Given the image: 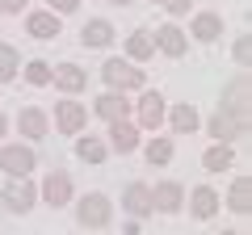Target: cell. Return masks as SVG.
<instances>
[{
	"label": "cell",
	"mask_w": 252,
	"mask_h": 235,
	"mask_svg": "<svg viewBox=\"0 0 252 235\" xmlns=\"http://www.w3.org/2000/svg\"><path fill=\"white\" fill-rule=\"evenodd\" d=\"M101 80L114 92H143L147 88V72L139 63H130V59H122V55H114V59L101 63Z\"/></svg>",
	"instance_id": "obj_1"
},
{
	"label": "cell",
	"mask_w": 252,
	"mask_h": 235,
	"mask_svg": "<svg viewBox=\"0 0 252 235\" xmlns=\"http://www.w3.org/2000/svg\"><path fill=\"white\" fill-rule=\"evenodd\" d=\"M72 202H76V223L89 227V231H101V227H109V218H114V202L101 189H89L84 198H72Z\"/></svg>",
	"instance_id": "obj_2"
},
{
	"label": "cell",
	"mask_w": 252,
	"mask_h": 235,
	"mask_svg": "<svg viewBox=\"0 0 252 235\" xmlns=\"http://www.w3.org/2000/svg\"><path fill=\"white\" fill-rule=\"evenodd\" d=\"M76 198V181H72V172H63V168H51L42 176V185H38V202H46L51 210H63V206H72Z\"/></svg>",
	"instance_id": "obj_3"
},
{
	"label": "cell",
	"mask_w": 252,
	"mask_h": 235,
	"mask_svg": "<svg viewBox=\"0 0 252 235\" xmlns=\"http://www.w3.org/2000/svg\"><path fill=\"white\" fill-rule=\"evenodd\" d=\"M0 206L9 210V214H30L38 206V185L30 176H9L4 189H0Z\"/></svg>",
	"instance_id": "obj_4"
},
{
	"label": "cell",
	"mask_w": 252,
	"mask_h": 235,
	"mask_svg": "<svg viewBox=\"0 0 252 235\" xmlns=\"http://www.w3.org/2000/svg\"><path fill=\"white\" fill-rule=\"evenodd\" d=\"M206 135L215 139V143H235V139L248 135V118H240V114H231V109L219 105L215 114L206 118Z\"/></svg>",
	"instance_id": "obj_5"
},
{
	"label": "cell",
	"mask_w": 252,
	"mask_h": 235,
	"mask_svg": "<svg viewBox=\"0 0 252 235\" xmlns=\"http://www.w3.org/2000/svg\"><path fill=\"white\" fill-rule=\"evenodd\" d=\"M34 168H38L34 143H4L0 147V172L4 176H30Z\"/></svg>",
	"instance_id": "obj_6"
},
{
	"label": "cell",
	"mask_w": 252,
	"mask_h": 235,
	"mask_svg": "<svg viewBox=\"0 0 252 235\" xmlns=\"http://www.w3.org/2000/svg\"><path fill=\"white\" fill-rule=\"evenodd\" d=\"M51 122L59 126V135H84V126H89V105L84 101H59L51 114Z\"/></svg>",
	"instance_id": "obj_7"
},
{
	"label": "cell",
	"mask_w": 252,
	"mask_h": 235,
	"mask_svg": "<svg viewBox=\"0 0 252 235\" xmlns=\"http://www.w3.org/2000/svg\"><path fill=\"white\" fill-rule=\"evenodd\" d=\"M17 135H21V143H42V139L51 135V118H46V109L21 105V114H17Z\"/></svg>",
	"instance_id": "obj_8"
},
{
	"label": "cell",
	"mask_w": 252,
	"mask_h": 235,
	"mask_svg": "<svg viewBox=\"0 0 252 235\" xmlns=\"http://www.w3.org/2000/svg\"><path fill=\"white\" fill-rule=\"evenodd\" d=\"M185 206H189V214L198 218V223H210V218L223 210V193L210 189V185H198L193 193H185Z\"/></svg>",
	"instance_id": "obj_9"
},
{
	"label": "cell",
	"mask_w": 252,
	"mask_h": 235,
	"mask_svg": "<svg viewBox=\"0 0 252 235\" xmlns=\"http://www.w3.org/2000/svg\"><path fill=\"white\" fill-rule=\"evenodd\" d=\"M164 114H168V101H164V92L156 88H143V97H139V130H160L164 126Z\"/></svg>",
	"instance_id": "obj_10"
},
{
	"label": "cell",
	"mask_w": 252,
	"mask_h": 235,
	"mask_svg": "<svg viewBox=\"0 0 252 235\" xmlns=\"http://www.w3.org/2000/svg\"><path fill=\"white\" fill-rule=\"evenodd\" d=\"M152 42L160 55H168V59H181V55L189 51V34L177 26V21H164L160 29H152Z\"/></svg>",
	"instance_id": "obj_11"
},
{
	"label": "cell",
	"mask_w": 252,
	"mask_h": 235,
	"mask_svg": "<svg viewBox=\"0 0 252 235\" xmlns=\"http://www.w3.org/2000/svg\"><path fill=\"white\" fill-rule=\"evenodd\" d=\"M152 210L156 214H181V210H185V185L181 181L152 185Z\"/></svg>",
	"instance_id": "obj_12"
},
{
	"label": "cell",
	"mask_w": 252,
	"mask_h": 235,
	"mask_svg": "<svg viewBox=\"0 0 252 235\" xmlns=\"http://www.w3.org/2000/svg\"><path fill=\"white\" fill-rule=\"evenodd\" d=\"M139 143H143V135H139V126L130 122V118H122V122H109V135H105V147L118 155H130L139 151Z\"/></svg>",
	"instance_id": "obj_13"
},
{
	"label": "cell",
	"mask_w": 252,
	"mask_h": 235,
	"mask_svg": "<svg viewBox=\"0 0 252 235\" xmlns=\"http://www.w3.org/2000/svg\"><path fill=\"white\" fill-rule=\"evenodd\" d=\"M122 206H126V214L139 218V223H143V218H152V214H156V210H152V185L130 181V185L122 189Z\"/></svg>",
	"instance_id": "obj_14"
},
{
	"label": "cell",
	"mask_w": 252,
	"mask_h": 235,
	"mask_svg": "<svg viewBox=\"0 0 252 235\" xmlns=\"http://www.w3.org/2000/svg\"><path fill=\"white\" fill-rule=\"evenodd\" d=\"M93 114L101 118V122H122V118H130V101H126V92H114V88H105L97 101H93Z\"/></svg>",
	"instance_id": "obj_15"
},
{
	"label": "cell",
	"mask_w": 252,
	"mask_h": 235,
	"mask_svg": "<svg viewBox=\"0 0 252 235\" xmlns=\"http://www.w3.org/2000/svg\"><path fill=\"white\" fill-rule=\"evenodd\" d=\"M51 84L59 92H67V97H80V92L89 88V72H84L80 63H59V67H55V76H51Z\"/></svg>",
	"instance_id": "obj_16"
},
{
	"label": "cell",
	"mask_w": 252,
	"mask_h": 235,
	"mask_svg": "<svg viewBox=\"0 0 252 235\" xmlns=\"http://www.w3.org/2000/svg\"><path fill=\"white\" fill-rule=\"evenodd\" d=\"M114 38H118V29H114V21H105V17L84 21V29H80V46H89V51H105Z\"/></svg>",
	"instance_id": "obj_17"
},
{
	"label": "cell",
	"mask_w": 252,
	"mask_h": 235,
	"mask_svg": "<svg viewBox=\"0 0 252 235\" xmlns=\"http://www.w3.org/2000/svg\"><path fill=\"white\" fill-rule=\"evenodd\" d=\"M164 122H168L177 135H198V126H202V114H198V105H189V101H177V105L164 114Z\"/></svg>",
	"instance_id": "obj_18"
},
{
	"label": "cell",
	"mask_w": 252,
	"mask_h": 235,
	"mask_svg": "<svg viewBox=\"0 0 252 235\" xmlns=\"http://www.w3.org/2000/svg\"><path fill=\"white\" fill-rule=\"evenodd\" d=\"M76 160L89 164V168H101V164L109 160V147L101 135H76Z\"/></svg>",
	"instance_id": "obj_19"
},
{
	"label": "cell",
	"mask_w": 252,
	"mask_h": 235,
	"mask_svg": "<svg viewBox=\"0 0 252 235\" xmlns=\"http://www.w3.org/2000/svg\"><path fill=\"white\" fill-rule=\"evenodd\" d=\"M26 34L38 38V42H51L59 38V17L51 9H38V13H26Z\"/></svg>",
	"instance_id": "obj_20"
},
{
	"label": "cell",
	"mask_w": 252,
	"mask_h": 235,
	"mask_svg": "<svg viewBox=\"0 0 252 235\" xmlns=\"http://www.w3.org/2000/svg\"><path fill=\"white\" fill-rule=\"evenodd\" d=\"M189 34H193V42H219V38H223V17H219L215 9L193 13V26H189Z\"/></svg>",
	"instance_id": "obj_21"
},
{
	"label": "cell",
	"mask_w": 252,
	"mask_h": 235,
	"mask_svg": "<svg viewBox=\"0 0 252 235\" xmlns=\"http://www.w3.org/2000/svg\"><path fill=\"white\" fill-rule=\"evenodd\" d=\"M219 105L231 109V114H240V118H248V76H244V72L223 88V101H219Z\"/></svg>",
	"instance_id": "obj_22"
},
{
	"label": "cell",
	"mask_w": 252,
	"mask_h": 235,
	"mask_svg": "<svg viewBox=\"0 0 252 235\" xmlns=\"http://www.w3.org/2000/svg\"><path fill=\"white\" fill-rule=\"evenodd\" d=\"M152 55H156L152 29H130V34H126V55H122V59H130V63H147Z\"/></svg>",
	"instance_id": "obj_23"
},
{
	"label": "cell",
	"mask_w": 252,
	"mask_h": 235,
	"mask_svg": "<svg viewBox=\"0 0 252 235\" xmlns=\"http://www.w3.org/2000/svg\"><path fill=\"white\" fill-rule=\"evenodd\" d=\"M223 206L231 210V214H248V210H252V185H248V176H235V181L227 185Z\"/></svg>",
	"instance_id": "obj_24"
},
{
	"label": "cell",
	"mask_w": 252,
	"mask_h": 235,
	"mask_svg": "<svg viewBox=\"0 0 252 235\" xmlns=\"http://www.w3.org/2000/svg\"><path fill=\"white\" fill-rule=\"evenodd\" d=\"M139 147H143V155H147V164H152V168H164V164H172V151H177L168 135H152L147 143H139Z\"/></svg>",
	"instance_id": "obj_25"
},
{
	"label": "cell",
	"mask_w": 252,
	"mask_h": 235,
	"mask_svg": "<svg viewBox=\"0 0 252 235\" xmlns=\"http://www.w3.org/2000/svg\"><path fill=\"white\" fill-rule=\"evenodd\" d=\"M235 164V143H210L202 155V168L206 172H227Z\"/></svg>",
	"instance_id": "obj_26"
},
{
	"label": "cell",
	"mask_w": 252,
	"mask_h": 235,
	"mask_svg": "<svg viewBox=\"0 0 252 235\" xmlns=\"http://www.w3.org/2000/svg\"><path fill=\"white\" fill-rule=\"evenodd\" d=\"M17 76H26V84H34V88H46L51 76H55V63H46V59H30V63H21Z\"/></svg>",
	"instance_id": "obj_27"
},
{
	"label": "cell",
	"mask_w": 252,
	"mask_h": 235,
	"mask_svg": "<svg viewBox=\"0 0 252 235\" xmlns=\"http://www.w3.org/2000/svg\"><path fill=\"white\" fill-rule=\"evenodd\" d=\"M17 72H21V51L13 42H0V84L17 80Z\"/></svg>",
	"instance_id": "obj_28"
},
{
	"label": "cell",
	"mask_w": 252,
	"mask_h": 235,
	"mask_svg": "<svg viewBox=\"0 0 252 235\" xmlns=\"http://www.w3.org/2000/svg\"><path fill=\"white\" fill-rule=\"evenodd\" d=\"M46 4H51L55 17H72V13L80 9V0H46Z\"/></svg>",
	"instance_id": "obj_29"
},
{
	"label": "cell",
	"mask_w": 252,
	"mask_h": 235,
	"mask_svg": "<svg viewBox=\"0 0 252 235\" xmlns=\"http://www.w3.org/2000/svg\"><path fill=\"white\" fill-rule=\"evenodd\" d=\"M231 59H235V67H248V38H235V46H231Z\"/></svg>",
	"instance_id": "obj_30"
},
{
	"label": "cell",
	"mask_w": 252,
	"mask_h": 235,
	"mask_svg": "<svg viewBox=\"0 0 252 235\" xmlns=\"http://www.w3.org/2000/svg\"><path fill=\"white\" fill-rule=\"evenodd\" d=\"M164 9L172 17H185V13H193V0H164Z\"/></svg>",
	"instance_id": "obj_31"
},
{
	"label": "cell",
	"mask_w": 252,
	"mask_h": 235,
	"mask_svg": "<svg viewBox=\"0 0 252 235\" xmlns=\"http://www.w3.org/2000/svg\"><path fill=\"white\" fill-rule=\"evenodd\" d=\"M0 13H26V0H0Z\"/></svg>",
	"instance_id": "obj_32"
},
{
	"label": "cell",
	"mask_w": 252,
	"mask_h": 235,
	"mask_svg": "<svg viewBox=\"0 0 252 235\" xmlns=\"http://www.w3.org/2000/svg\"><path fill=\"white\" fill-rule=\"evenodd\" d=\"M4 135H9V114L0 109V143H4Z\"/></svg>",
	"instance_id": "obj_33"
},
{
	"label": "cell",
	"mask_w": 252,
	"mask_h": 235,
	"mask_svg": "<svg viewBox=\"0 0 252 235\" xmlns=\"http://www.w3.org/2000/svg\"><path fill=\"white\" fill-rule=\"evenodd\" d=\"M109 4H118V9H126V4H135V0H109Z\"/></svg>",
	"instance_id": "obj_34"
},
{
	"label": "cell",
	"mask_w": 252,
	"mask_h": 235,
	"mask_svg": "<svg viewBox=\"0 0 252 235\" xmlns=\"http://www.w3.org/2000/svg\"><path fill=\"white\" fill-rule=\"evenodd\" d=\"M219 235H244V231H219Z\"/></svg>",
	"instance_id": "obj_35"
},
{
	"label": "cell",
	"mask_w": 252,
	"mask_h": 235,
	"mask_svg": "<svg viewBox=\"0 0 252 235\" xmlns=\"http://www.w3.org/2000/svg\"><path fill=\"white\" fill-rule=\"evenodd\" d=\"M152 4H164V0H152Z\"/></svg>",
	"instance_id": "obj_36"
},
{
	"label": "cell",
	"mask_w": 252,
	"mask_h": 235,
	"mask_svg": "<svg viewBox=\"0 0 252 235\" xmlns=\"http://www.w3.org/2000/svg\"><path fill=\"white\" fill-rule=\"evenodd\" d=\"M0 235H4V231H0Z\"/></svg>",
	"instance_id": "obj_37"
}]
</instances>
